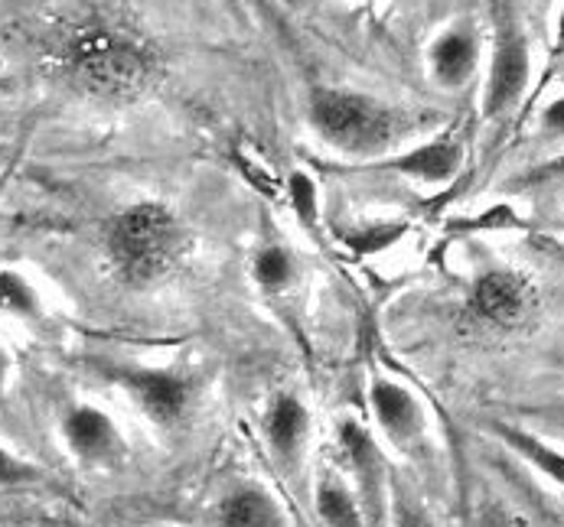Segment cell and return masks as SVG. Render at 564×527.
<instances>
[{"instance_id": "5", "label": "cell", "mask_w": 564, "mask_h": 527, "mask_svg": "<svg viewBox=\"0 0 564 527\" xmlns=\"http://www.w3.org/2000/svg\"><path fill=\"white\" fill-rule=\"evenodd\" d=\"M535 306L532 284L516 271H486L470 287L467 312L492 329H516Z\"/></svg>"}, {"instance_id": "10", "label": "cell", "mask_w": 564, "mask_h": 527, "mask_svg": "<svg viewBox=\"0 0 564 527\" xmlns=\"http://www.w3.org/2000/svg\"><path fill=\"white\" fill-rule=\"evenodd\" d=\"M307 430H311L307 407L294 394H281L264 417V433H268L271 450L278 452L284 462H294L304 450Z\"/></svg>"}, {"instance_id": "3", "label": "cell", "mask_w": 564, "mask_h": 527, "mask_svg": "<svg viewBox=\"0 0 564 527\" xmlns=\"http://www.w3.org/2000/svg\"><path fill=\"white\" fill-rule=\"evenodd\" d=\"M311 124L329 147L346 156H376L399 138L395 111L339 88H317L311 95Z\"/></svg>"}, {"instance_id": "13", "label": "cell", "mask_w": 564, "mask_h": 527, "mask_svg": "<svg viewBox=\"0 0 564 527\" xmlns=\"http://www.w3.org/2000/svg\"><path fill=\"white\" fill-rule=\"evenodd\" d=\"M489 430H492L509 450L519 452L532 469H539L545 479H552L555 485H562L564 488L562 450H555V447H549L545 440H539V437H532V433H525V430H519V427H509V424H489Z\"/></svg>"}, {"instance_id": "21", "label": "cell", "mask_w": 564, "mask_h": 527, "mask_svg": "<svg viewBox=\"0 0 564 527\" xmlns=\"http://www.w3.org/2000/svg\"><path fill=\"white\" fill-rule=\"evenodd\" d=\"M542 128H545L549 134H555V138H564V95L545 105V111H542Z\"/></svg>"}, {"instance_id": "19", "label": "cell", "mask_w": 564, "mask_h": 527, "mask_svg": "<svg viewBox=\"0 0 564 527\" xmlns=\"http://www.w3.org/2000/svg\"><path fill=\"white\" fill-rule=\"evenodd\" d=\"M404 234H408V226H404V222H392V226L349 231V234H343V241H346L356 254H376V251H386L389 244H395Z\"/></svg>"}, {"instance_id": "14", "label": "cell", "mask_w": 564, "mask_h": 527, "mask_svg": "<svg viewBox=\"0 0 564 527\" xmlns=\"http://www.w3.org/2000/svg\"><path fill=\"white\" fill-rule=\"evenodd\" d=\"M219 521L229 527H264L284 525V515L278 512V505L264 492H258V488H239V492H232L223 502Z\"/></svg>"}, {"instance_id": "11", "label": "cell", "mask_w": 564, "mask_h": 527, "mask_svg": "<svg viewBox=\"0 0 564 527\" xmlns=\"http://www.w3.org/2000/svg\"><path fill=\"white\" fill-rule=\"evenodd\" d=\"M63 430H66L69 450L82 455V459H101V455H108V452L115 450V443H118L115 424L101 410H95V407H73L66 424H63Z\"/></svg>"}, {"instance_id": "16", "label": "cell", "mask_w": 564, "mask_h": 527, "mask_svg": "<svg viewBox=\"0 0 564 527\" xmlns=\"http://www.w3.org/2000/svg\"><path fill=\"white\" fill-rule=\"evenodd\" d=\"M317 515L326 525H362V512L356 505V498L346 492V485L326 479L317 488Z\"/></svg>"}, {"instance_id": "8", "label": "cell", "mask_w": 564, "mask_h": 527, "mask_svg": "<svg viewBox=\"0 0 564 527\" xmlns=\"http://www.w3.org/2000/svg\"><path fill=\"white\" fill-rule=\"evenodd\" d=\"M121 381H124V387L134 394V400L144 407V414L154 424L173 427V424H180V417L189 407V384L180 381L176 375H163V372H124Z\"/></svg>"}, {"instance_id": "9", "label": "cell", "mask_w": 564, "mask_h": 527, "mask_svg": "<svg viewBox=\"0 0 564 527\" xmlns=\"http://www.w3.org/2000/svg\"><path fill=\"white\" fill-rule=\"evenodd\" d=\"M369 400H372V410H376V420H379L382 433L395 447H411L421 437V427H424L421 407L411 397V391H404L402 384L376 377L372 391H369Z\"/></svg>"}, {"instance_id": "15", "label": "cell", "mask_w": 564, "mask_h": 527, "mask_svg": "<svg viewBox=\"0 0 564 527\" xmlns=\"http://www.w3.org/2000/svg\"><path fill=\"white\" fill-rule=\"evenodd\" d=\"M251 274H254V284H258L261 290L281 294V290H288L291 281H294V261H291V254H288L284 248L268 244V248L258 251Z\"/></svg>"}, {"instance_id": "17", "label": "cell", "mask_w": 564, "mask_h": 527, "mask_svg": "<svg viewBox=\"0 0 564 527\" xmlns=\"http://www.w3.org/2000/svg\"><path fill=\"white\" fill-rule=\"evenodd\" d=\"M288 186V196H291V209L294 216L304 222L307 228H317V216H321V193H317V183L307 176V173H291L284 179Z\"/></svg>"}, {"instance_id": "22", "label": "cell", "mask_w": 564, "mask_h": 527, "mask_svg": "<svg viewBox=\"0 0 564 527\" xmlns=\"http://www.w3.org/2000/svg\"><path fill=\"white\" fill-rule=\"evenodd\" d=\"M562 173H564V156L562 160L545 163V166H539V169H532V173H525L519 183H522V186H539V183H549V179H555V176H562Z\"/></svg>"}, {"instance_id": "18", "label": "cell", "mask_w": 564, "mask_h": 527, "mask_svg": "<svg viewBox=\"0 0 564 527\" xmlns=\"http://www.w3.org/2000/svg\"><path fill=\"white\" fill-rule=\"evenodd\" d=\"M512 228H525V222L519 219V212L512 206H492L486 209L484 216L474 219H460L451 222V234H477V231H512Z\"/></svg>"}, {"instance_id": "4", "label": "cell", "mask_w": 564, "mask_h": 527, "mask_svg": "<svg viewBox=\"0 0 564 527\" xmlns=\"http://www.w3.org/2000/svg\"><path fill=\"white\" fill-rule=\"evenodd\" d=\"M489 10H492V59H489V78H486L484 114L489 121H496L509 114L529 91L532 56H529V36L522 30L516 3L489 0Z\"/></svg>"}, {"instance_id": "23", "label": "cell", "mask_w": 564, "mask_h": 527, "mask_svg": "<svg viewBox=\"0 0 564 527\" xmlns=\"http://www.w3.org/2000/svg\"><path fill=\"white\" fill-rule=\"evenodd\" d=\"M558 53H564V3L562 13H558Z\"/></svg>"}, {"instance_id": "7", "label": "cell", "mask_w": 564, "mask_h": 527, "mask_svg": "<svg viewBox=\"0 0 564 527\" xmlns=\"http://www.w3.org/2000/svg\"><path fill=\"white\" fill-rule=\"evenodd\" d=\"M477 63H480V40L467 23L447 26L427 46V66L441 88L467 85L477 73Z\"/></svg>"}, {"instance_id": "2", "label": "cell", "mask_w": 564, "mask_h": 527, "mask_svg": "<svg viewBox=\"0 0 564 527\" xmlns=\"http://www.w3.org/2000/svg\"><path fill=\"white\" fill-rule=\"evenodd\" d=\"M108 251L128 284H151L180 261L183 228L170 209L158 202H141L124 209L111 222Z\"/></svg>"}, {"instance_id": "12", "label": "cell", "mask_w": 564, "mask_h": 527, "mask_svg": "<svg viewBox=\"0 0 564 527\" xmlns=\"http://www.w3.org/2000/svg\"><path fill=\"white\" fill-rule=\"evenodd\" d=\"M339 447L346 452L359 485L366 488L369 502H379V492H382V455H379V447L372 443V437L359 424H343L339 427Z\"/></svg>"}, {"instance_id": "6", "label": "cell", "mask_w": 564, "mask_h": 527, "mask_svg": "<svg viewBox=\"0 0 564 527\" xmlns=\"http://www.w3.org/2000/svg\"><path fill=\"white\" fill-rule=\"evenodd\" d=\"M464 153L451 141H434L424 144L417 151H408L392 160H366V163H352V166H326L336 173H399V176H411L421 183H447L457 169H460Z\"/></svg>"}, {"instance_id": "1", "label": "cell", "mask_w": 564, "mask_h": 527, "mask_svg": "<svg viewBox=\"0 0 564 527\" xmlns=\"http://www.w3.org/2000/svg\"><path fill=\"white\" fill-rule=\"evenodd\" d=\"M66 66L85 91L98 98H138L154 78V56L134 40L108 26H88L66 46Z\"/></svg>"}, {"instance_id": "24", "label": "cell", "mask_w": 564, "mask_h": 527, "mask_svg": "<svg viewBox=\"0 0 564 527\" xmlns=\"http://www.w3.org/2000/svg\"><path fill=\"white\" fill-rule=\"evenodd\" d=\"M562 56H564V53H562ZM562 78H564V63H562Z\"/></svg>"}, {"instance_id": "20", "label": "cell", "mask_w": 564, "mask_h": 527, "mask_svg": "<svg viewBox=\"0 0 564 527\" xmlns=\"http://www.w3.org/2000/svg\"><path fill=\"white\" fill-rule=\"evenodd\" d=\"M3 306H7V312H17V316H40V300H36V294H33L30 284H26L20 274H13V271L3 274Z\"/></svg>"}]
</instances>
